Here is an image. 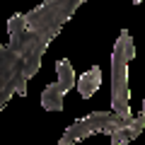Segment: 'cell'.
<instances>
[{"label": "cell", "instance_id": "obj_1", "mask_svg": "<svg viewBox=\"0 0 145 145\" xmlns=\"http://www.w3.org/2000/svg\"><path fill=\"white\" fill-rule=\"evenodd\" d=\"M135 56V46L128 29H121L111 51V109L123 121H131V85H128V63Z\"/></svg>", "mask_w": 145, "mask_h": 145}, {"label": "cell", "instance_id": "obj_2", "mask_svg": "<svg viewBox=\"0 0 145 145\" xmlns=\"http://www.w3.org/2000/svg\"><path fill=\"white\" fill-rule=\"evenodd\" d=\"M82 3H87V0H44L39 7L22 12V15L31 31H36L44 41L51 44Z\"/></svg>", "mask_w": 145, "mask_h": 145}, {"label": "cell", "instance_id": "obj_3", "mask_svg": "<svg viewBox=\"0 0 145 145\" xmlns=\"http://www.w3.org/2000/svg\"><path fill=\"white\" fill-rule=\"evenodd\" d=\"M7 31H10V48L24 58L27 78L31 80L39 72V68H41V58L48 48V41H44L36 31L29 29V24L24 22L22 12H15L7 20Z\"/></svg>", "mask_w": 145, "mask_h": 145}, {"label": "cell", "instance_id": "obj_4", "mask_svg": "<svg viewBox=\"0 0 145 145\" xmlns=\"http://www.w3.org/2000/svg\"><path fill=\"white\" fill-rule=\"evenodd\" d=\"M27 82H29V78H27L24 58L0 41V111L7 106V102L15 94L24 97Z\"/></svg>", "mask_w": 145, "mask_h": 145}, {"label": "cell", "instance_id": "obj_5", "mask_svg": "<svg viewBox=\"0 0 145 145\" xmlns=\"http://www.w3.org/2000/svg\"><path fill=\"white\" fill-rule=\"evenodd\" d=\"M123 123H126V121L119 119L114 111H92V114L82 116V119L72 121V123L65 128V133L61 135L58 145H75V143H80V140L89 138L92 133H106V135H111L114 131H119Z\"/></svg>", "mask_w": 145, "mask_h": 145}, {"label": "cell", "instance_id": "obj_6", "mask_svg": "<svg viewBox=\"0 0 145 145\" xmlns=\"http://www.w3.org/2000/svg\"><path fill=\"white\" fill-rule=\"evenodd\" d=\"M56 72H58L56 82L46 85L41 92V106L46 111H63V97L75 87V78H78L68 58H61L56 63Z\"/></svg>", "mask_w": 145, "mask_h": 145}, {"label": "cell", "instance_id": "obj_7", "mask_svg": "<svg viewBox=\"0 0 145 145\" xmlns=\"http://www.w3.org/2000/svg\"><path fill=\"white\" fill-rule=\"evenodd\" d=\"M145 128V111H140L138 116H133L131 121H126L119 131L111 133V145H126L131 140H135Z\"/></svg>", "mask_w": 145, "mask_h": 145}, {"label": "cell", "instance_id": "obj_8", "mask_svg": "<svg viewBox=\"0 0 145 145\" xmlns=\"http://www.w3.org/2000/svg\"><path fill=\"white\" fill-rule=\"evenodd\" d=\"M75 87H78V92H80L82 99H89L99 87H102V68L94 65V68H89L85 75L75 78Z\"/></svg>", "mask_w": 145, "mask_h": 145}]
</instances>
